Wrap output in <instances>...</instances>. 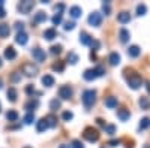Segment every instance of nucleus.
I'll list each match as a JSON object with an SVG mask.
<instances>
[{
    "label": "nucleus",
    "mask_w": 150,
    "mask_h": 148,
    "mask_svg": "<svg viewBox=\"0 0 150 148\" xmlns=\"http://www.w3.org/2000/svg\"><path fill=\"white\" fill-rule=\"evenodd\" d=\"M81 102L84 103V106L90 108L96 102V91L95 90H86L81 96Z\"/></svg>",
    "instance_id": "nucleus-2"
},
{
    "label": "nucleus",
    "mask_w": 150,
    "mask_h": 148,
    "mask_svg": "<svg viewBox=\"0 0 150 148\" xmlns=\"http://www.w3.org/2000/svg\"><path fill=\"white\" fill-rule=\"evenodd\" d=\"M59 148H69V145H65V144H63V145H60Z\"/></svg>",
    "instance_id": "nucleus-52"
},
{
    "label": "nucleus",
    "mask_w": 150,
    "mask_h": 148,
    "mask_svg": "<svg viewBox=\"0 0 150 148\" xmlns=\"http://www.w3.org/2000/svg\"><path fill=\"white\" fill-rule=\"evenodd\" d=\"M35 121V114H26L24 115V123H26V124H32V123Z\"/></svg>",
    "instance_id": "nucleus-35"
},
{
    "label": "nucleus",
    "mask_w": 150,
    "mask_h": 148,
    "mask_svg": "<svg viewBox=\"0 0 150 148\" xmlns=\"http://www.w3.org/2000/svg\"><path fill=\"white\" fill-rule=\"evenodd\" d=\"M83 138L86 141H89V142H96L99 139V132L96 129H93V127H87L83 132Z\"/></svg>",
    "instance_id": "nucleus-3"
},
{
    "label": "nucleus",
    "mask_w": 150,
    "mask_h": 148,
    "mask_svg": "<svg viewBox=\"0 0 150 148\" xmlns=\"http://www.w3.org/2000/svg\"><path fill=\"white\" fill-rule=\"evenodd\" d=\"M60 106H62V103H60V100H57V99H53V100L50 102V109L51 111H57Z\"/></svg>",
    "instance_id": "nucleus-33"
},
{
    "label": "nucleus",
    "mask_w": 150,
    "mask_h": 148,
    "mask_svg": "<svg viewBox=\"0 0 150 148\" xmlns=\"http://www.w3.org/2000/svg\"><path fill=\"white\" fill-rule=\"evenodd\" d=\"M92 41H93V38H92L90 34H87L86 32H81V34H80V42H81L83 45H90Z\"/></svg>",
    "instance_id": "nucleus-17"
},
{
    "label": "nucleus",
    "mask_w": 150,
    "mask_h": 148,
    "mask_svg": "<svg viewBox=\"0 0 150 148\" xmlns=\"http://www.w3.org/2000/svg\"><path fill=\"white\" fill-rule=\"evenodd\" d=\"M32 55H33V58L36 60V61H39V63H41V61H45V53L42 51V49L41 48H33L32 49Z\"/></svg>",
    "instance_id": "nucleus-9"
},
{
    "label": "nucleus",
    "mask_w": 150,
    "mask_h": 148,
    "mask_svg": "<svg viewBox=\"0 0 150 148\" xmlns=\"http://www.w3.org/2000/svg\"><path fill=\"white\" fill-rule=\"evenodd\" d=\"M6 118H8L9 121H17V120H18V112H17V111H8Z\"/></svg>",
    "instance_id": "nucleus-30"
},
{
    "label": "nucleus",
    "mask_w": 150,
    "mask_h": 148,
    "mask_svg": "<svg viewBox=\"0 0 150 148\" xmlns=\"http://www.w3.org/2000/svg\"><path fill=\"white\" fill-rule=\"evenodd\" d=\"M21 70H23L24 75H27V76H35L39 69H38V66L33 65V63H24L23 67H21Z\"/></svg>",
    "instance_id": "nucleus-4"
},
{
    "label": "nucleus",
    "mask_w": 150,
    "mask_h": 148,
    "mask_svg": "<svg viewBox=\"0 0 150 148\" xmlns=\"http://www.w3.org/2000/svg\"><path fill=\"white\" fill-rule=\"evenodd\" d=\"M17 97H18L17 90H15L14 87H11V88L8 90V99H9L11 102H17Z\"/></svg>",
    "instance_id": "nucleus-27"
},
{
    "label": "nucleus",
    "mask_w": 150,
    "mask_h": 148,
    "mask_svg": "<svg viewBox=\"0 0 150 148\" xmlns=\"http://www.w3.org/2000/svg\"><path fill=\"white\" fill-rule=\"evenodd\" d=\"M62 118H63L65 121H69V120H72V118H74V114L71 112V111H65V112L62 114Z\"/></svg>",
    "instance_id": "nucleus-38"
},
{
    "label": "nucleus",
    "mask_w": 150,
    "mask_h": 148,
    "mask_svg": "<svg viewBox=\"0 0 150 148\" xmlns=\"http://www.w3.org/2000/svg\"><path fill=\"white\" fill-rule=\"evenodd\" d=\"M27 41H29V36H27L26 32H18V33H17V38H15V42H17V43L26 45Z\"/></svg>",
    "instance_id": "nucleus-10"
},
{
    "label": "nucleus",
    "mask_w": 150,
    "mask_h": 148,
    "mask_svg": "<svg viewBox=\"0 0 150 148\" xmlns=\"http://www.w3.org/2000/svg\"><path fill=\"white\" fill-rule=\"evenodd\" d=\"M26 148H30V147H26Z\"/></svg>",
    "instance_id": "nucleus-58"
},
{
    "label": "nucleus",
    "mask_w": 150,
    "mask_h": 148,
    "mask_svg": "<svg viewBox=\"0 0 150 148\" xmlns=\"http://www.w3.org/2000/svg\"><path fill=\"white\" fill-rule=\"evenodd\" d=\"M102 9H104V14H105V15H110V12H111L110 2H104V3H102Z\"/></svg>",
    "instance_id": "nucleus-39"
},
{
    "label": "nucleus",
    "mask_w": 150,
    "mask_h": 148,
    "mask_svg": "<svg viewBox=\"0 0 150 148\" xmlns=\"http://www.w3.org/2000/svg\"><path fill=\"white\" fill-rule=\"evenodd\" d=\"M120 139H111L110 142H108V145H111V147H117V145H120Z\"/></svg>",
    "instance_id": "nucleus-47"
},
{
    "label": "nucleus",
    "mask_w": 150,
    "mask_h": 148,
    "mask_svg": "<svg viewBox=\"0 0 150 148\" xmlns=\"http://www.w3.org/2000/svg\"><path fill=\"white\" fill-rule=\"evenodd\" d=\"M0 111H2V103H0Z\"/></svg>",
    "instance_id": "nucleus-57"
},
{
    "label": "nucleus",
    "mask_w": 150,
    "mask_h": 148,
    "mask_svg": "<svg viewBox=\"0 0 150 148\" xmlns=\"http://www.w3.org/2000/svg\"><path fill=\"white\" fill-rule=\"evenodd\" d=\"M47 129H48V126H47L45 118H41L39 121L36 123V130H38V132H44V130H47Z\"/></svg>",
    "instance_id": "nucleus-28"
},
{
    "label": "nucleus",
    "mask_w": 150,
    "mask_h": 148,
    "mask_svg": "<svg viewBox=\"0 0 150 148\" xmlns=\"http://www.w3.org/2000/svg\"><path fill=\"white\" fill-rule=\"evenodd\" d=\"M146 88H147V91H149V93H150V82H149V81H147V82H146Z\"/></svg>",
    "instance_id": "nucleus-51"
},
{
    "label": "nucleus",
    "mask_w": 150,
    "mask_h": 148,
    "mask_svg": "<svg viewBox=\"0 0 150 148\" xmlns=\"http://www.w3.org/2000/svg\"><path fill=\"white\" fill-rule=\"evenodd\" d=\"M2 85H3V82H2V79H0V88H2Z\"/></svg>",
    "instance_id": "nucleus-54"
},
{
    "label": "nucleus",
    "mask_w": 150,
    "mask_h": 148,
    "mask_svg": "<svg viewBox=\"0 0 150 148\" xmlns=\"http://www.w3.org/2000/svg\"><path fill=\"white\" fill-rule=\"evenodd\" d=\"M0 67H2V58H0Z\"/></svg>",
    "instance_id": "nucleus-56"
},
{
    "label": "nucleus",
    "mask_w": 150,
    "mask_h": 148,
    "mask_svg": "<svg viewBox=\"0 0 150 148\" xmlns=\"http://www.w3.org/2000/svg\"><path fill=\"white\" fill-rule=\"evenodd\" d=\"M63 9H65V3H59V5H56V12H57V14H60V15H62Z\"/></svg>",
    "instance_id": "nucleus-44"
},
{
    "label": "nucleus",
    "mask_w": 150,
    "mask_h": 148,
    "mask_svg": "<svg viewBox=\"0 0 150 148\" xmlns=\"http://www.w3.org/2000/svg\"><path fill=\"white\" fill-rule=\"evenodd\" d=\"M5 57H6L8 60H15V58H17V51L14 49V46H8V48L5 49Z\"/></svg>",
    "instance_id": "nucleus-16"
},
{
    "label": "nucleus",
    "mask_w": 150,
    "mask_h": 148,
    "mask_svg": "<svg viewBox=\"0 0 150 148\" xmlns=\"http://www.w3.org/2000/svg\"><path fill=\"white\" fill-rule=\"evenodd\" d=\"M53 70L63 72V70H65V63H62V61H59V63H54V65H53Z\"/></svg>",
    "instance_id": "nucleus-36"
},
{
    "label": "nucleus",
    "mask_w": 150,
    "mask_h": 148,
    "mask_svg": "<svg viewBox=\"0 0 150 148\" xmlns=\"http://www.w3.org/2000/svg\"><path fill=\"white\" fill-rule=\"evenodd\" d=\"M117 117H119L122 121H126V120H129V117H131V114H129V109H126V108H120V109H117Z\"/></svg>",
    "instance_id": "nucleus-13"
},
{
    "label": "nucleus",
    "mask_w": 150,
    "mask_h": 148,
    "mask_svg": "<svg viewBox=\"0 0 150 148\" xmlns=\"http://www.w3.org/2000/svg\"><path fill=\"white\" fill-rule=\"evenodd\" d=\"M0 8H3V0H0Z\"/></svg>",
    "instance_id": "nucleus-53"
},
{
    "label": "nucleus",
    "mask_w": 150,
    "mask_h": 148,
    "mask_svg": "<svg viewBox=\"0 0 150 148\" xmlns=\"http://www.w3.org/2000/svg\"><path fill=\"white\" fill-rule=\"evenodd\" d=\"M102 22V15L99 14V12H93V14H90L89 17V24L93 27H99Z\"/></svg>",
    "instance_id": "nucleus-7"
},
{
    "label": "nucleus",
    "mask_w": 150,
    "mask_h": 148,
    "mask_svg": "<svg viewBox=\"0 0 150 148\" xmlns=\"http://www.w3.org/2000/svg\"><path fill=\"white\" fill-rule=\"evenodd\" d=\"M54 38H57V33H56L54 29H47V30L44 32V39H47V41H53Z\"/></svg>",
    "instance_id": "nucleus-19"
},
{
    "label": "nucleus",
    "mask_w": 150,
    "mask_h": 148,
    "mask_svg": "<svg viewBox=\"0 0 150 148\" xmlns=\"http://www.w3.org/2000/svg\"><path fill=\"white\" fill-rule=\"evenodd\" d=\"M47 14L45 12H42V11H39V12H36L35 14V17H33V21L35 22H44V21H47Z\"/></svg>",
    "instance_id": "nucleus-20"
},
{
    "label": "nucleus",
    "mask_w": 150,
    "mask_h": 148,
    "mask_svg": "<svg viewBox=\"0 0 150 148\" xmlns=\"http://www.w3.org/2000/svg\"><path fill=\"white\" fill-rule=\"evenodd\" d=\"M96 123H98V126H101V127H105V121H104L102 118H98V120H96Z\"/></svg>",
    "instance_id": "nucleus-49"
},
{
    "label": "nucleus",
    "mask_w": 150,
    "mask_h": 148,
    "mask_svg": "<svg viewBox=\"0 0 150 148\" xmlns=\"http://www.w3.org/2000/svg\"><path fill=\"white\" fill-rule=\"evenodd\" d=\"M72 88L69 87V85H62V87L59 88V97L63 99V100H69V99L72 97Z\"/></svg>",
    "instance_id": "nucleus-6"
},
{
    "label": "nucleus",
    "mask_w": 150,
    "mask_h": 148,
    "mask_svg": "<svg viewBox=\"0 0 150 148\" xmlns=\"http://www.w3.org/2000/svg\"><path fill=\"white\" fill-rule=\"evenodd\" d=\"M26 93H27V94H36V96H41V91H36L33 85H27V87H26Z\"/></svg>",
    "instance_id": "nucleus-37"
},
{
    "label": "nucleus",
    "mask_w": 150,
    "mask_h": 148,
    "mask_svg": "<svg viewBox=\"0 0 150 148\" xmlns=\"http://www.w3.org/2000/svg\"><path fill=\"white\" fill-rule=\"evenodd\" d=\"M108 61H110L111 66H117V65L120 63V55H119L117 53H111V54L108 55Z\"/></svg>",
    "instance_id": "nucleus-18"
},
{
    "label": "nucleus",
    "mask_w": 150,
    "mask_h": 148,
    "mask_svg": "<svg viewBox=\"0 0 150 148\" xmlns=\"http://www.w3.org/2000/svg\"><path fill=\"white\" fill-rule=\"evenodd\" d=\"M105 133H108V135H114L116 133V126L114 124H105Z\"/></svg>",
    "instance_id": "nucleus-34"
},
{
    "label": "nucleus",
    "mask_w": 150,
    "mask_h": 148,
    "mask_svg": "<svg viewBox=\"0 0 150 148\" xmlns=\"http://www.w3.org/2000/svg\"><path fill=\"white\" fill-rule=\"evenodd\" d=\"M60 22H62V15H60V14H56V15L53 17V24H54V26H59Z\"/></svg>",
    "instance_id": "nucleus-41"
},
{
    "label": "nucleus",
    "mask_w": 150,
    "mask_h": 148,
    "mask_svg": "<svg viewBox=\"0 0 150 148\" xmlns=\"http://www.w3.org/2000/svg\"><path fill=\"white\" fill-rule=\"evenodd\" d=\"M68 61L71 65H77V61H78V55L75 54L74 51H71L69 54H68Z\"/></svg>",
    "instance_id": "nucleus-32"
},
{
    "label": "nucleus",
    "mask_w": 150,
    "mask_h": 148,
    "mask_svg": "<svg viewBox=\"0 0 150 148\" xmlns=\"http://www.w3.org/2000/svg\"><path fill=\"white\" fill-rule=\"evenodd\" d=\"M146 12H147V6H146L144 3H141V5L137 6V15L143 17V15H146Z\"/></svg>",
    "instance_id": "nucleus-31"
},
{
    "label": "nucleus",
    "mask_w": 150,
    "mask_h": 148,
    "mask_svg": "<svg viewBox=\"0 0 150 148\" xmlns=\"http://www.w3.org/2000/svg\"><path fill=\"white\" fill-rule=\"evenodd\" d=\"M6 17V12H5V9L3 8H0V18H5Z\"/></svg>",
    "instance_id": "nucleus-50"
},
{
    "label": "nucleus",
    "mask_w": 150,
    "mask_h": 148,
    "mask_svg": "<svg viewBox=\"0 0 150 148\" xmlns=\"http://www.w3.org/2000/svg\"><path fill=\"white\" fill-rule=\"evenodd\" d=\"M11 33V27L8 24H0V38H6Z\"/></svg>",
    "instance_id": "nucleus-24"
},
{
    "label": "nucleus",
    "mask_w": 150,
    "mask_h": 148,
    "mask_svg": "<svg viewBox=\"0 0 150 148\" xmlns=\"http://www.w3.org/2000/svg\"><path fill=\"white\" fill-rule=\"evenodd\" d=\"M141 54V49H140V46H137V45H132V46H129L128 48V55L129 57H132V58H137Z\"/></svg>",
    "instance_id": "nucleus-14"
},
{
    "label": "nucleus",
    "mask_w": 150,
    "mask_h": 148,
    "mask_svg": "<svg viewBox=\"0 0 150 148\" xmlns=\"http://www.w3.org/2000/svg\"><path fill=\"white\" fill-rule=\"evenodd\" d=\"M105 73V70H104V67L102 66H96V67H93V69H87L86 72H84V79L86 81H93V79H96L98 76H102Z\"/></svg>",
    "instance_id": "nucleus-1"
},
{
    "label": "nucleus",
    "mask_w": 150,
    "mask_h": 148,
    "mask_svg": "<svg viewBox=\"0 0 150 148\" xmlns=\"http://www.w3.org/2000/svg\"><path fill=\"white\" fill-rule=\"evenodd\" d=\"M33 6H35L33 2H30V0H26V2H21V3L18 5V9H20L21 14H29V12L33 9Z\"/></svg>",
    "instance_id": "nucleus-8"
},
{
    "label": "nucleus",
    "mask_w": 150,
    "mask_h": 148,
    "mask_svg": "<svg viewBox=\"0 0 150 148\" xmlns=\"http://www.w3.org/2000/svg\"><path fill=\"white\" fill-rule=\"evenodd\" d=\"M81 14H83V11H81L80 6H72V8L69 9V15H71L72 18H78V17H81Z\"/></svg>",
    "instance_id": "nucleus-21"
},
{
    "label": "nucleus",
    "mask_w": 150,
    "mask_h": 148,
    "mask_svg": "<svg viewBox=\"0 0 150 148\" xmlns=\"http://www.w3.org/2000/svg\"><path fill=\"white\" fill-rule=\"evenodd\" d=\"M38 106H39V100H38V99H30V100L24 105V108H26L30 114H33V109H36Z\"/></svg>",
    "instance_id": "nucleus-11"
},
{
    "label": "nucleus",
    "mask_w": 150,
    "mask_h": 148,
    "mask_svg": "<svg viewBox=\"0 0 150 148\" xmlns=\"http://www.w3.org/2000/svg\"><path fill=\"white\" fill-rule=\"evenodd\" d=\"M140 106H141V109H150V97L149 96L140 97Z\"/></svg>",
    "instance_id": "nucleus-22"
},
{
    "label": "nucleus",
    "mask_w": 150,
    "mask_h": 148,
    "mask_svg": "<svg viewBox=\"0 0 150 148\" xmlns=\"http://www.w3.org/2000/svg\"><path fill=\"white\" fill-rule=\"evenodd\" d=\"M11 81L12 82H18V81H21V73H18V72H15L14 75L11 76Z\"/></svg>",
    "instance_id": "nucleus-42"
},
{
    "label": "nucleus",
    "mask_w": 150,
    "mask_h": 148,
    "mask_svg": "<svg viewBox=\"0 0 150 148\" xmlns=\"http://www.w3.org/2000/svg\"><path fill=\"white\" fill-rule=\"evenodd\" d=\"M74 27H75L74 21H66L65 22V30H74Z\"/></svg>",
    "instance_id": "nucleus-43"
},
{
    "label": "nucleus",
    "mask_w": 150,
    "mask_h": 148,
    "mask_svg": "<svg viewBox=\"0 0 150 148\" xmlns=\"http://www.w3.org/2000/svg\"><path fill=\"white\" fill-rule=\"evenodd\" d=\"M144 148H150V147H149V144H146V145H144Z\"/></svg>",
    "instance_id": "nucleus-55"
},
{
    "label": "nucleus",
    "mask_w": 150,
    "mask_h": 148,
    "mask_svg": "<svg viewBox=\"0 0 150 148\" xmlns=\"http://www.w3.org/2000/svg\"><path fill=\"white\" fill-rule=\"evenodd\" d=\"M117 21H119V22H122V24L129 22V21H131V14H129V12H126V11L120 12V14L117 15Z\"/></svg>",
    "instance_id": "nucleus-15"
},
{
    "label": "nucleus",
    "mask_w": 150,
    "mask_h": 148,
    "mask_svg": "<svg viewBox=\"0 0 150 148\" xmlns=\"http://www.w3.org/2000/svg\"><path fill=\"white\" fill-rule=\"evenodd\" d=\"M45 121H47V126L48 127H56L57 126V118L51 114V115H47L45 117Z\"/></svg>",
    "instance_id": "nucleus-26"
},
{
    "label": "nucleus",
    "mask_w": 150,
    "mask_h": 148,
    "mask_svg": "<svg viewBox=\"0 0 150 148\" xmlns=\"http://www.w3.org/2000/svg\"><path fill=\"white\" fill-rule=\"evenodd\" d=\"M105 106L110 108V109L116 108V106H117V97H112V96L107 97V99H105Z\"/></svg>",
    "instance_id": "nucleus-23"
},
{
    "label": "nucleus",
    "mask_w": 150,
    "mask_h": 148,
    "mask_svg": "<svg viewBox=\"0 0 150 148\" xmlns=\"http://www.w3.org/2000/svg\"><path fill=\"white\" fill-rule=\"evenodd\" d=\"M150 127V118L149 117H144L141 121H140V130H146Z\"/></svg>",
    "instance_id": "nucleus-29"
},
{
    "label": "nucleus",
    "mask_w": 150,
    "mask_h": 148,
    "mask_svg": "<svg viewBox=\"0 0 150 148\" xmlns=\"http://www.w3.org/2000/svg\"><path fill=\"white\" fill-rule=\"evenodd\" d=\"M72 148H84V145L80 142V141H77V139H75V141H72V145H71Z\"/></svg>",
    "instance_id": "nucleus-46"
},
{
    "label": "nucleus",
    "mask_w": 150,
    "mask_h": 148,
    "mask_svg": "<svg viewBox=\"0 0 150 148\" xmlns=\"http://www.w3.org/2000/svg\"><path fill=\"white\" fill-rule=\"evenodd\" d=\"M141 84H143V78L140 75H132L128 78V85L132 88V90H137V88H140L141 87Z\"/></svg>",
    "instance_id": "nucleus-5"
},
{
    "label": "nucleus",
    "mask_w": 150,
    "mask_h": 148,
    "mask_svg": "<svg viewBox=\"0 0 150 148\" xmlns=\"http://www.w3.org/2000/svg\"><path fill=\"white\" fill-rule=\"evenodd\" d=\"M129 38H131L129 30H126V29H120V30H119V39H120L122 43H126V42L129 41Z\"/></svg>",
    "instance_id": "nucleus-12"
},
{
    "label": "nucleus",
    "mask_w": 150,
    "mask_h": 148,
    "mask_svg": "<svg viewBox=\"0 0 150 148\" xmlns=\"http://www.w3.org/2000/svg\"><path fill=\"white\" fill-rule=\"evenodd\" d=\"M42 84L45 85V87H53L54 85V78L51 75H44L42 76Z\"/></svg>",
    "instance_id": "nucleus-25"
},
{
    "label": "nucleus",
    "mask_w": 150,
    "mask_h": 148,
    "mask_svg": "<svg viewBox=\"0 0 150 148\" xmlns=\"http://www.w3.org/2000/svg\"><path fill=\"white\" fill-rule=\"evenodd\" d=\"M15 27H17L18 32H24V22H17V24H15Z\"/></svg>",
    "instance_id": "nucleus-48"
},
{
    "label": "nucleus",
    "mask_w": 150,
    "mask_h": 148,
    "mask_svg": "<svg viewBox=\"0 0 150 148\" xmlns=\"http://www.w3.org/2000/svg\"><path fill=\"white\" fill-rule=\"evenodd\" d=\"M62 53V45H53L51 46V54H60Z\"/></svg>",
    "instance_id": "nucleus-40"
},
{
    "label": "nucleus",
    "mask_w": 150,
    "mask_h": 148,
    "mask_svg": "<svg viewBox=\"0 0 150 148\" xmlns=\"http://www.w3.org/2000/svg\"><path fill=\"white\" fill-rule=\"evenodd\" d=\"M90 46L93 48V51H98L99 48H101V43H99L98 41H92V43H90Z\"/></svg>",
    "instance_id": "nucleus-45"
}]
</instances>
